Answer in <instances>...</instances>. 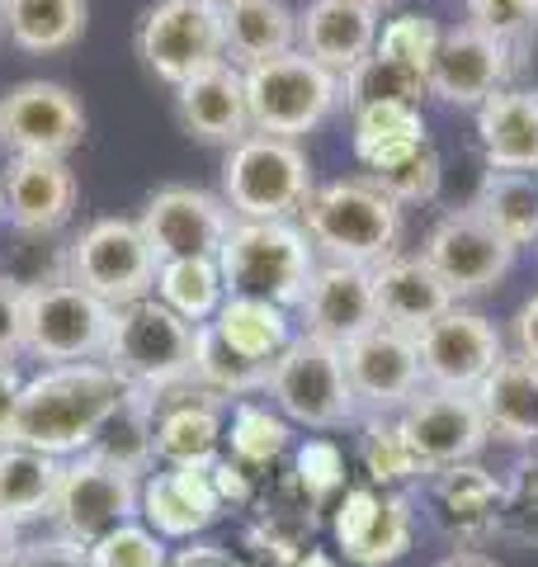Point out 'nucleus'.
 Returning a JSON list of instances; mask_svg holds the SVG:
<instances>
[{
  "label": "nucleus",
  "mask_w": 538,
  "mask_h": 567,
  "mask_svg": "<svg viewBox=\"0 0 538 567\" xmlns=\"http://www.w3.org/2000/svg\"><path fill=\"white\" fill-rule=\"evenodd\" d=\"M477 137L492 171L538 175V95L496 91L477 110Z\"/></svg>",
  "instance_id": "obj_27"
},
{
  "label": "nucleus",
  "mask_w": 538,
  "mask_h": 567,
  "mask_svg": "<svg viewBox=\"0 0 538 567\" xmlns=\"http://www.w3.org/2000/svg\"><path fill=\"white\" fill-rule=\"evenodd\" d=\"M137 223H142V233H147L156 260L218 256L227 233L237 227L223 194H208V189H194V185L156 189Z\"/></svg>",
  "instance_id": "obj_15"
},
{
  "label": "nucleus",
  "mask_w": 538,
  "mask_h": 567,
  "mask_svg": "<svg viewBox=\"0 0 538 567\" xmlns=\"http://www.w3.org/2000/svg\"><path fill=\"white\" fill-rule=\"evenodd\" d=\"M373 293H379L383 322L411 336H421L458 303L425 256H387L383 265H373Z\"/></svg>",
  "instance_id": "obj_26"
},
{
  "label": "nucleus",
  "mask_w": 538,
  "mask_h": 567,
  "mask_svg": "<svg viewBox=\"0 0 538 567\" xmlns=\"http://www.w3.org/2000/svg\"><path fill=\"white\" fill-rule=\"evenodd\" d=\"M500 535L538 548V454L519 458L510 473L506 502H500Z\"/></svg>",
  "instance_id": "obj_47"
},
{
  "label": "nucleus",
  "mask_w": 538,
  "mask_h": 567,
  "mask_svg": "<svg viewBox=\"0 0 538 567\" xmlns=\"http://www.w3.org/2000/svg\"><path fill=\"white\" fill-rule=\"evenodd\" d=\"M482 416L492 435L510 445H538V364L525 354H506L477 388Z\"/></svg>",
  "instance_id": "obj_28"
},
{
  "label": "nucleus",
  "mask_w": 538,
  "mask_h": 567,
  "mask_svg": "<svg viewBox=\"0 0 538 567\" xmlns=\"http://www.w3.org/2000/svg\"><path fill=\"white\" fill-rule=\"evenodd\" d=\"M156 402V458L166 468H213L223 458V398H213L208 388L194 379L152 393Z\"/></svg>",
  "instance_id": "obj_20"
},
{
  "label": "nucleus",
  "mask_w": 538,
  "mask_h": 567,
  "mask_svg": "<svg viewBox=\"0 0 538 567\" xmlns=\"http://www.w3.org/2000/svg\"><path fill=\"white\" fill-rule=\"evenodd\" d=\"M100 364H110L128 388L166 393V388L189 379L194 327L185 322V317H175L166 303H156V298L123 303V308H114L110 346H104Z\"/></svg>",
  "instance_id": "obj_5"
},
{
  "label": "nucleus",
  "mask_w": 538,
  "mask_h": 567,
  "mask_svg": "<svg viewBox=\"0 0 538 567\" xmlns=\"http://www.w3.org/2000/svg\"><path fill=\"white\" fill-rule=\"evenodd\" d=\"M114 327V308L85 293L81 284H48L24 293V354L48 364H85L104 360Z\"/></svg>",
  "instance_id": "obj_8"
},
{
  "label": "nucleus",
  "mask_w": 538,
  "mask_h": 567,
  "mask_svg": "<svg viewBox=\"0 0 538 567\" xmlns=\"http://www.w3.org/2000/svg\"><path fill=\"white\" fill-rule=\"evenodd\" d=\"M425 506L435 529L458 544L482 554V544L500 535V502H506V483L492 477L487 468L477 464H454V468H435L425 473Z\"/></svg>",
  "instance_id": "obj_18"
},
{
  "label": "nucleus",
  "mask_w": 538,
  "mask_h": 567,
  "mask_svg": "<svg viewBox=\"0 0 538 567\" xmlns=\"http://www.w3.org/2000/svg\"><path fill=\"white\" fill-rule=\"evenodd\" d=\"M359 458H364L369 483L383 487V492H397L402 483H411V477H421V464H416V454H411V445H406L397 416H369L364 421Z\"/></svg>",
  "instance_id": "obj_42"
},
{
  "label": "nucleus",
  "mask_w": 538,
  "mask_h": 567,
  "mask_svg": "<svg viewBox=\"0 0 538 567\" xmlns=\"http://www.w3.org/2000/svg\"><path fill=\"white\" fill-rule=\"evenodd\" d=\"M85 137L81 100L58 81H20L0 100V142L10 156H52L66 162Z\"/></svg>",
  "instance_id": "obj_14"
},
{
  "label": "nucleus",
  "mask_w": 538,
  "mask_h": 567,
  "mask_svg": "<svg viewBox=\"0 0 538 567\" xmlns=\"http://www.w3.org/2000/svg\"><path fill=\"white\" fill-rule=\"evenodd\" d=\"M397 425L411 454H416L421 473L473 464L492 440V425L482 416L477 393H448V388H421L397 412Z\"/></svg>",
  "instance_id": "obj_12"
},
{
  "label": "nucleus",
  "mask_w": 538,
  "mask_h": 567,
  "mask_svg": "<svg viewBox=\"0 0 538 567\" xmlns=\"http://www.w3.org/2000/svg\"><path fill=\"white\" fill-rule=\"evenodd\" d=\"M439 39H444V29L435 20H425V14H402V20H392V24L379 29V48H373V52L402 62L406 71L425 76V85H430V66H435Z\"/></svg>",
  "instance_id": "obj_43"
},
{
  "label": "nucleus",
  "mask_w": 538,
  "mask_h": 567,
  "mask_svg": "<svg viewBox=\"0 0 538 567\" xmlns=\"http://www.w3.org/2000/svg\"><path fill=\"white\" fill-rule=\"evenodd\" d=\"M62 468H66V458H52V454L24 450V445H0V511H6L14 525L52 516Z\"/></svg>",
  "instance_id": "obj_30"
},
{
  "label": "nucleus",
  "mask_w": 538,
  "mask_h": 567,
  "mask_svg": "<svg viewBox=\"0 0 538 567\" xmlns=\"http://www.w3.org/2000/svg\"><path fill=\"white\" fill-rule=\"evenodd\" d=\"M137 52L156 81L179 91L185 81L204 76L208 66L227 62L223 6H213V0H156L142 14Z\"/></svg>",
  "instance_id": "obj_9"
},
{
  "label": "nucleus",
  "mask_w": 538,
  "mask_h": 567,
  "mask_svg": "<svg viewBox=\"0 0 538 567\" xmlns=\"http://www.w3.org/2000/svg\"><path fill=\"white\" fill-rule=\"evenodd\" d=\"M369 181L379 185L397 208H402V204H425V199H435V194H439L444 166H439V152L425 142V147H421V152H411L406 162L387 166V171H373Z\"/></svg>",
  "instance_id": "obj_46"
},
{
  "label": "nucleus",
  "mask_w": 538,
  "mask_h": 567,
  "mask_svg": "<svg viewBox=\"0 0 538 567\" xmlns=\"http://www.w3.org/2000/svg\"><path fill=\"white\" fill-rule=\"evenodd\" d=\"M10 223V199H6V181H0V227Z\"/></svg>",
  "instance_id": "obj_57"
},
{
  "label": "nucleus",
  "mask_w": 538,
  "mask_h": 567,
  "mask_svg": "<svg viewBox=\"0 0 538 567\" xmlns=\"http://www.w3.org/2000/svg\"><path fill=\"white\" fill-rule=\"evenodd\" d=\"M227 567H250V563H241V558H227Z\"/></svg>",
  "instance_id": "obj_59"
},
{
  "label": "nucleus",
  "mask_w": 538,
  "mask_h": 567,
  "mask_svg": "<svg viewBox=\"0 0 538 567\" xmlns=\"http://www.w3.org/2000/svg\"><path fill=\"white\" fill-rule=\"evenodd\" d=\"M435 567H500V563L487 558V554H473V548H454V554L439 558Z\"/></svg>",
  "instance_id": "obj_55"
},
{
  "label": "nucleus",
  "mask_w": 538,
  "mask_h": 567,
  "mask_svg": "<svg viewBox=\"0 0 538 567\" xmlns=\"http://www.w3.org/2000/svg\"><path fill=\"white\" fill-rule=\"evenodd\" d=\"M137 502H142V477L104 464L95 454H76L62 468L52 520H58V535L90 548L95 539L110 535V529L137 520Z\"/></svg>",
  "instance_id": "obj_11"
},
{
  "label": "nucleus",
  "mask_w": 538,
  "mask_h": 567,
  "mask_svg": "<svg viewBox=\"0 0 538 567\" xmlns=\"http://www.w3.org/2000/svg\"><path fill=\"white\" fill-rule=\"evenodd\" d=\"M227 558L231 554L223 544H189V548H179L166 567H227Z\"/></svg>",
  "instance_id": "obj_54"
},
{
  "label": "nucleus",
  "mask_w": 538,
  "mask_h": 567,
  "mask_svg": "<svg viewBox=\"0 0 538 567\" xmlns=\"http://www.w3.org/2000/svg\"><path fill=\"white\" fill-rule=\"evenodd\" d=\"M468 24L500 43H515L538 29V0H468Z\"/></svg>",
  "instance_id": "obj_48"
},
{
  "label": "nucleus",
  "mask_w": 538,
  "mask_h": 567,
  "mask_svg": "<svg viewBox=\"0 0 538 567\" xmlns=\"http://www.w3.org/2000/svg\"><path fill=\"white\" fill-rule=\"evenodd\" d=\"M24 354V289L0 275V360L14 364Z\"/></svg>",
  "instance_id": "obj_50"
},
{
  "label": "nucleus",
  "mask_w": 538,
  "mask_h": 567,
  "mask_svg": "<svg viewBox=\"0 0 538 567\" xmlns=\"http://www.w3.org/2000/svg\"><path fill=\"white\" fill-rule=\"evenodd\" d=\"M14 548H20V525H14V520L6 516V511H0V563H6V558L14 554Z\"/></svg>",
  "instance_id": "obj_56"
},
{
  "label": "nucleus",
  "mask_w": 538,
  "mask_h": 567,
  "mask_svg": "<svg viewBox=\"0 0 538 567\" xmlns=\"http://www.w3.org/2000/svg\"><path fill=\"white\" fill-rule=\"evenodd\" d=\"M0 567H90V558H85V544L52 535V539H20V548Z\"/></svg>",
  "instance_id": "obj_49"
},
{
  "label": "nucleus",
  "mask_w": 538,
  "mask_h": 567,
  "mask_svg": "<svg viewBox=\"0 0 538 567\" xmlns=\"http://www.w3.org/2000/svg\"><path fill=\"white\" fill-rule=\"evenodd\" d=\"M20 364H6L0 360V445H6V435H10V421H14V402H20Z\"/></svg>",
  "instance_id": "obj_53"
},
{
  "label": "nucleus",
  "mask_w": 538,
  "mask_h": 567,
  "mask_svg": "<svg viewBox=\"0 0 538 567\" xmlns=\"http://www.w3.org/2000/svg\"><path fill=\"white\" fill-rule=\"evenodd\" d=\"M156 251L142 223L133 218H100L71 241V284L95 293L100 303L123 308L156 289Z\"/></svg>",
  "instance_id": "obj_10"
},
{
  "label": "nucleus",
  "mask_w": 538,
  "mask_h": 567,
  "mask_svg": "<svg viewBox=\"0 0 538 567\" xmlns=\"http://www.w3.org/2000/svg\"><path fill=\"white\" fill-rule=\"evenodd\" d=\"M227 454L237 458L241 468H269L279 454H289L293 445V431H289V416L275 412L265 402H237L231 406V425H227Z\"/></svg>",
  "instance_id": "obj_38"
},
{
  "label": "nucleus",
  "mask_w": 538,
  "mask_h": 567,
  "mask_svg": "<svg viewBox=\"0 0 538 567\" xmlns=\"http://www.w3.org/2000/svg\"><path fill=\"white\" fill-rule=\"evenodd\" d=\"M85 558H90V567H166L170 563L166 539L152 535L142 520L110 529L104 539H95L85 548Z\"/></svg>",
  "instance_id": "obj_45"
},
{
  "label": "nucleus",
  "mask_w": 538,
  "mask_h": 567,
  "mask_svg": "<svg viewBox=\"0 0 538 567\" xmlns=\"http://www.w3.org/2000/svg\"><path fill=\"white\" fill-rule=\"evenodd\" d=\"M175 110L185 133H194L199 142H213V147H237L250 133V110H246V81H241V66L218 62L208 66L204 76L185 81L175 91Z\"/></svg>",
  "instance_id": "obj_22"
},
{
  "label": "nucleus",
  "mask_w": 538,
  "mask_h": 567,
  "mask_svg": "<svg viewBox=\"0 0 538 567\" xmlns=\"http://www.w3.org/2000/svg\"><path fill=\"white\" fill-rule=\"evenodd\" d=\"M425 118H421V104H402V100H383V104H369V110L354 114V156L373 171H387L406 162L411 152L425 147Z\"/></svg>",
  "instance_id": "obj_31"
},
{
  "label": "nucleus",
  "mask_w": 538,
  "mask_h": 567,
  "mask_svg": "<svg viewBox=\"0 0 538 567\" xmlns=\"http://www.w3.org/2000/svg\"><path fill=\"white\" fill-rule=\"evenodd\" d=\"M208 483H213V492H218L223 511H227V506H246V502H256V473L241 468L231 454H223L218 464L208 468Z\"/></svg>",
  "instance_id": "obj_51"
},
{
  "label": "nucleus",
  "mask_w": 538,
  "mask_h": 567,
  "mask_svg": "<svg viewBox=\"0 0 538 567\" xmlns=\"http://www.w3.org/2000/svg\"><path fill=\"white\" fill-rule=\"evenodd\" d=\"M265 393L275 398V406L289 421L312 425V431L350 425L359 412V402L350 393V374H345V350L317 341V336H302V331L275 354Z\"/></svg>",
  "instance_id": "obj_7"
},
{
  "label": "nucleus",
  "mask_w": 538,
  "mask_h": 567,
  "mask_svg": "<svg viewBox=\"0 0 538 567\" xmlns=\"http://www.w3.org/2000/svg\"><path fill=\"white\" fill-rule=\"evenodd\" d=\"M473 213L492 227L500 241L519 246H538V175H519V171H487L482 181Z\"/></svg>",
  "instance_id": "obj_33"
},
{
  "label": "nucleus",
  "mask_w": 538,
  "mask_h": 567,
  "mask_svg": "<svg viewBox=\"0 0 538 567\" xmlns=\"http://www.w3.org/2000/svg\"><path fill=\"white\" fill-rule=\"evenodd\" d=\"M430 91L425 76L416 71H406L402 62L383 58V52H369L364 62L354 71L340 76V100L350 104V110H369V104H383V100H402V104H421V95Z\"/></svg>",
  "instance_id": "obj_39"
},
{
  "label": "nucleus",
  "mask_w": 538,
  "mask_h": 567,
  "mask_svg": "<svg viewBox=\"0 0 538 567\" xmlns=\"http://www.w3.org/2000/svg\"><path fill=\"white\" fill-rule=\"evenodd\" d=\"M156 303H166L175 317H185L189 327L213 322L218 308L227 303L218 256H185V260H161L156 265Z\"/></svg>",
  "instance_id": "obj_34"
},
{
  "label": "nucleus",
  "mask_w": 538,
  "mask_h": 567,
  "mask_svg": "<svg viewBox=\"0 0 538 567\" xmlns=\"http://www.w3.org/2000/svg\"><path fill=\"white\" fill-rule=\"evenodd\" d=\"M189 379L208 388L213 398H250V393H265L269 383V364H256L246 354L231 350L218 327L213 322H199L194 327V364H189Z\"/></svg>",
  "instance_id": "obj_36"
},
{
  "label": "nucleus",
  "mask_w": 538,
  "mask_h": 567,
  "mask_svg": "<svg viewBox=\"0 0 538 567\" xmlns=\"http://www.w3.org/2000/svg\"><path fill=\"white\" fill-rule=\"evenodd\" d=\"M506 71H510V43L482 33L477 24L444 29L435 66H430V95L458 104V110H482L500 91Z\"/></svg>",
  "instance_id": "obj_21"
},
{
  "label": "nucleus",
  "mask_w": 538,
  "mask_h": 567,
  "mask_svg": "<svg viewBox=\"0 0 538 567\" xmlns=\"http://www.w3.org/2000/svg\"><path fill=\"white\" fill-rule=\"evenodd\" d=\"M0 29H6V0H0Z\"/></svg>",
  "instance_id": "obj_60"
},
{
  "label": "nucleus",
  "mask_w": 538,
  "mask_h": 567,
  "mask_svg": "<svg viewBox=\"0 0 538 567\" xmlns=\"http://www.w3.org/2000/svg\"><path fill=\"white\" fill-rule=\"evenodd\" d=\"M241 81H246L250 128L269 137H289V142L312 133L340 100V76L312 62L302 48L246 66Z\"/></svg>",
  "instance_id": "obj_6"
},
{
  "label": "nucleus",
  "mask_w": 538,
  "mask_h": 567,
  "mask_svg": "<svg viewBox=\"0 0 538 567\" xmlns=\"http://www.w3.org/2000/svg\"><path fill=\"white\" fill-rule=\"evenodd\" d=\"M123 393H128V383L100 360L48 364L43 374L24 379L6 445H24L52 458H76L90 450V440L100 435V425L110 421Z\"/></svg>",
  "instance_id": "obj_1"
},
{
  "label": "nucleus",
  "mask_w": 538,
  "mask_h": 567,
  "mask_svg": "<svg viewBox=\"0 0 538 567\" xmlns=\"http://www.w3.org/2000/svg\"><path fill=\"white\" fill-rule=\"evenodd\" d=\"M515 354H525V360L538 364V293L525 298L515 312Z\"/></svg>",
  "instance_id": "obj_52"
},
{
  "label": "nucleus",
  "mask_w": 538,
  "mask_h": 567,
  "mask_svg": "<svg viewBox=\"0 0 538 567\" xmlns=\"http://www.w3.org/2000/svg\"><path fill=\"white\" fill-rule=\"evenodd\" d=\"M52 237L58 233H20V227H10L14 246H0V275L14 279L24 293L71 279V246H58Z\"/></svg>",
  "instance_id": "obj_40"
},
{
  "label": "nucleus",
  "mask_w": 538,
  "mask_h": 567,
  "mask_svg": "<svg viewBox=\"0 0 538 567\" xmlns=\"http://www.w3.org/2000/svg\"><path fill=\"white\" fill-rule=\"evenodd\" d=\"M308 152L289 137L250 133L223 162V199L241 223H289L312 199Z\"/></svg>",
  "instance_id": "obj_4"
},
{
  "label": "nucleus",
  "mask_w": 538,
  "mask_h": 567,
  "mask_svg": "<svg viewBox=\"0 0 538 567\" xmlns=\"http://www.w3.org/2000/svg\"><path fill=\"white\" fill-rule=\"evenodd\" d=\"M421 256L435 265V275L448 284V293L473 298V293H487L496 279L510 275L515 246L500 241L473 208H458V213H444V218L430 227Z\"/></svg>",
  "instance_id": "obj_17"
},
{
  "label": "nucleus",
  "mask_w": 538,
  "mask_h": 567,
  "mask_svg": "<svg viewBox=\"0 0 538 567\" xmlns=\"http://www.w3.org/2000/svg\"><path fill=\"white\" fill-rule=\"evenodd\" d=\"M359 6H369V10H387V6H397V0H359Z\"/></svg>",
  "instance_id": "obj_58"
},
{
  "label": "nucleus",
  "mask_w": 538,
  "mask_h": 567,
  "mask_svg": "<svg viewBox=\"0 0 538 567\" xmlns=\"http://www.w3.org/2000/svg\"><path fill=\"white\" fill-rule=\"evenodd\" d=\"M6 33L24 52H62L85 33V0H6Z\"/></svg>",
  "instance_id": "obj_37"
},
{
  "label": "nucleus",
  "mask_w": 538,
  "mask_h": 567,
  "mask_svg": "<svg viewBox=\"0 0 538 567\" xmlns=\"http://www.w3.org/2000/svg\"><path fill=\"white\" fill-rule=\"evenodd\" d=\"M227 58H237L241 71L279 52H293L298 43V14L283 0H227L223 6Z\"/></svg>",
  "instance_id": "obj_29"
},
{
  "label": "nucleus",
  "mask_w": 538,
  "mask_h": 567,
  "mask_svg": "<svg viewBox=\"0 0 538 567\" xmlns=\"http://www.w3.org/2000/svg\"><path fill=\"white\" fill-rule=\"evenodd\" d=\"M137 516L161 539H194L223 516V502L208 483V468H161L142 477Z\"/></svg>",
  "instance_id": "obj_23"
},
{
  "label": "nucleus",
  "mask_w": 538,
  "mask_h": 567,
  "mask_svg": "<svg viewBox=\"0 0 538 567\" xmlns=\"http://www.w3.org/2000/svg\"><path fill=\"white\" fill-rule=\"evenodd\" d=\"M85 454H95L104 464H114L133 477L147 473L152 458H156V402H152V393L128 388L123 402L110 412V421L100 425V435L90 440Z\"/></svg>",
  "instance_id": "obj_32"
},
{
  "label": "nucleus",
  "mask_w": 538,
  "mask_h": 567,
  "mask_svg": "<svg viewBox=\"0 0 538 567\" xmlns=\"http://www.w3.org/2000/svg\"><path fill=\"white\" fill-rule=\"evenodd\" d=\"M298 48L335 76H345L379 48V10L359 0H312L298 14Z\"/></svg>",
  "instance_id": "obj_24"
},
{
  "label": "nucleus",
  "mask_w": 538,
  "mask_h": 567,
  "mask_svg": "<svg viewBox=\"0 0 538 567\" xmlns=\"http://www.w3.org/2000/svg\"><path fill=\"white\" fill-rule=\"evenodd\" d=\"M213 6H227V0H213Z\"/></svg>",
  "instance_id": "obj_61"
},
{
  "label": "nucleus",
  "mask_w": 538,
  "mask_h": 567,
  "mask_svg": "<svg viewBox=\"0 0 538 567\" xmlns=\"http://www.w3.org/2000/svg\"><path fill=\"white\" fill-rule=\"evenodd\" d=\"M302 233L331 260L373 270L387 256H397L402 208L373 181H331L312 189L308 208H302Z\"/></svg>",
  "instance_id": "obj_3"
},
{
  "label": "nucleus",
  "mask_w": 538,
  "mask_h": 567,
  "mask_svg": "<svg viewBox=\"0 0 538 567\" xmlns=\"http://www.w3.org/2000/svg\"><path fill=\"white\" fill-rule=\"evenodd\" d=\"M289 473H293V483L308 492V502L317 511L345 492V454H340V445H335V440H327V435H317V440H308V445H298Z\"/></svg>",
  "instance_id": "obj_44"
},
{
  "label": "nucleus",
  "mask_w": 538,
  "mask_h": 567,
  "mask_svg": "<svg viewBox=\"0 0 538 567\" xmlns=\"http://www.w3.org/2000/svg\"><path fill=\"white\" fill-rule=\"evenodd\" d=\"M411 539H416V511H411V502L402 492H383L379 511H373L369 529L359 535V544L350 548V563L354 567H392L406 558Z\"/></svg>",
  "instance_id": "obj_41"
},
{
  "label": "nucleus",
  "mask_w": 538,
  "mask_h": 567,
  "mask_svg": "<svg viewBox=\"0 0 538 567\" xmlns=\"http://www.w3.org/2000/svg\"><path fill=\"white\" fill-rule=\"evenodd\" d=\"M10 227L20 233H62L76 213V175L52 156H10L6 166Z\"/></svg>",
  "instance_id": "obj_25"
},
{
  "label": "nucleus",
  "mask_w": 538,
  "mask_h": 567,
  "mask_svg": "<svg viewBox=\"0 0 538 567\" xmlns=\"http://www.w3.org/2000/svg\"><path fill=\"white\" fill-rule=\"evenodd\" d=\"M345 374H350L354 402L369 406L373 416H397L425 388L416 336L387 327V322H379L373 331L359 336L354 346H345Z\"/></svg>",
  "instance_id": "obj_16"
},
{
  "label": "nucleus",
  "mask_w": 538,
  "mask_h": 567,
  "mask_svg": "<svg viewBox=\"0 0 538 567\" xmlns=\"http://www.w3.org/2000/svg\"><path fill=\"white\" fill-rule=\"evenodd\" d=\"M223 341L246 354L256 364H275V354L293 341V322H289V308H275V303H260V298H227L213 317Z\"/></svg>",
  "instance_id": "obj_35"
},
{
  "label": "nucleus",
  "mask_w": 538,
  "mask_h": 567,
  "mask_svg": "<svg viewBox=\"0 0 538 567\" xmlns=\"http://www.w3.org/2000/svg\"><path fill=\"white\" fill-rule=\"evenodd\" d=\"M302 336H317L335 350L354 346L364 331L383 322L379 317V293H373V270L364 265H317V275L302 293Z\"/></svg>",
  "instance_id": "obj_19"
},
{
  "label": "nucleus",
  "mask_w": 538,
  "mask_h": 567,
  "mask_svg": "<svg viewBox=\"0 0 538 567\" xmlns=\"http://www.w3.org/2000/svg\"><path fill=\"white\" fill-rule=\"evenodd\" d=\"M227 298L298 308L317 275L312 237L293 223H237L218 251Z\"/></svg>",
  "instance_id": "obj_2"
},
{
  "label": "nucleus",
  "mask_w": 538,
  "mask_h": 567,
  "mask_svg": "<svg viewBox=\"0 0 538 567\" xmlns=\"http://www.w3.org/2000/svg\"><path fill=\"white\" fill-rule=\"evenodd\" d=\"M416 350L425 388H448V393H477L482 379L506 360L496 322L468 308H448L439 322H430L416 336Z\"/></svg>",
  "instance_id": "obj_13"
},
{
  "label": "nucleus",
  "mask_w": 538,
  "mask_h": 567,
  "mask_svg": "<svg viewBox=\"0 0 538 567\" xmlns=\"http://www.w3.org/2000/svg\"><path fill=\"white\" fill-rule=\"evenodd\" d=\"M0 147H6V142H0Z\"/></svg>",
  "instance_id": "obj_62"
}]
</instances>
